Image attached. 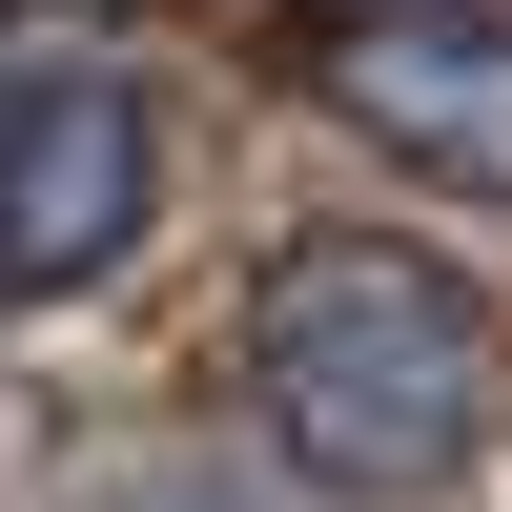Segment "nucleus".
I'll use <instances>...</instances> for the list:
<instances>
[{
	"label": "nucleus",
	"mask_w": 512,
	"mask_h": 512,
	"mask_svg": "<svg viewBox=\"0 0 512 512\" xmlns=\"http://www.w3.org/2000/svg\"><path fill=\"white\" fill-rule=\"evenodd\" d=\"M164 205V144L103 62H0V308H62L144 246Z\"/></svg>",
	"instance_id": "f03ea898"
},
{
	"label": "nucleus",
	"mask_w": 512,
	"mask_h": 512,
	"mask_svg": "<svg viewBox=\"0 0 512 512\" xmlns=\"http://www.w3.org/2000/svg\"><path fill=\"white\" fill-rule=\"evenodd\" d=\"M246 390H267V431L308 451L328 492H431V472L492 451L512 328H492V287L451 267V246L308 226V246H267V287H246Z\"/></svg>",
	"instance_id": "f257e3e1"
},
{
	"label": "nucleus",
	"mask_w": 512,
	"mask_h": 512,
	"mask_svg": "<svg viewBox=\"0 0 512 512\" xmlns=\"http://www.w3.org/2000/svg\"><path fill=\"white\" fill-rule=\"evenodd\" d=\"M328 21H472V0H328Z\"/></svg>",
	"instance_id": "7ed1b4c3"
}]
</instances>
